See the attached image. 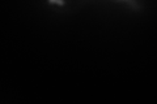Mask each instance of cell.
I'll list each match as a JSON object with an SVG mask.
<instances>
[{
    "instance_id": "7a4b0ae2",
    "label": "cell",
    "mask_w": 157,
    "mask_h": 104,
    "mask_svg": "<svg viewBox=\"0 0 157 104\" xmlns=\"http://www.w3.org/2000/svg\"><path fill=\"white\" fill-rule=\"evenodd\" d=\"M48 3H50V4H55V5H60V7H62V2H60V0H48Z\"/></svg>"
},
{
    "instance_id": "6da1fadb",
    "label": "cell",
    "mask_w": 157,
    "mask_h": 104,
    "mask_svg": "<svg viewBox=\"0 0 157 104\" xmlns=\"http://www.w3.org/2000/svg\"><path fill=\"white\" fill-rule=\"evenodd\" d=\"M114 2H123V3H127L128 5H131L132 8L137 9V3H136V0H114Z\"/></svg>"
}]
</instances>
